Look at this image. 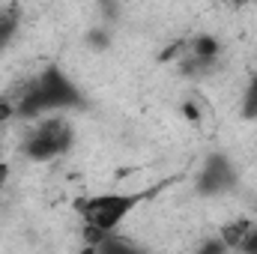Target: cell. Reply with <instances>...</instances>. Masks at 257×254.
Segmentation results:
<instances>
[{
    "instance_id": "obj_1",
    "label": "cell",
    "mask_w": 257,
    "mask_h": 254,
    "mask_svg": "<svg viewBox=\"0 0 257 254\" xmlns=\"http://www.w3.org/2000/svg\"><path fill=\"white\" fill-rule=\"evenodd\" d=\"M144 191H108V194H93V197H81L75 203L78 215L84 218L87 227H96L102 233H114L128 215L138 209V203L144 200Z\"/></svg>"
},
{
    "instance_id": "obj_2",
    "label": "cell",
    "mask_w": 257,
    "mask_h": 254,
    "mask_svg": "<svg viewBox=\"0 0 257 254\" xmlns=\"http://www.w3.org/2000/svg\"><path fill=\"white\" fill-rule=\"evenodd\" d=\"M75 141V132L66 120H42L39 126L30 132V138L24 141V156L33 159V162H48V159H57L63 156L66 150L72 147Z\"/></svg>"
},
{
    "instance_id": "obj_3",
    "label": "cell",
    "mask_w": 257,
    "mask_h": 254,
    "mask_svg": "<svg viewBox=\"0 0 257 254\" xmlns=\"http://www.w3.org/2000/svg\"><path fill=\"white\" fill-rule=\"evenodd\" d=\"M233 183H236V171H233V165H230L227 156L215 153V156H209V159L203 162V168H200V180H197V186H200L203 194L227 191V189H233Z\"/></svg>"
},
{
    "instance_id": "obj_4",
    "label": "cell",
    "mask_w": 257,
    "mask_h": 254,
    "mask_svg": "<svg viewBox=\"0 0 257 254\" xmlns=\"http://www.w3.org/2000/svg\"><path fill=\"white\" fill-rule=\"evenodd\" d=\"M251 230H254V224H251L248 218H236V221L224 224V230H221L218 239L227 245V251H230V248H242V242L251 236Z\"/></svg>"
},
{
    "instance_id": "obj_5",
    "label": "cell",
    "mask_w": 257,
    "mask_h": 254,
    "mask_svg": "<svg viewBox=\"0 0 257 254\" xmlns=\"http://www.w3.org/2000/svg\"><path fill=\"white\" fill-rule=\"evenodd\" d=\"M15 33H18V6H12V9H0V51L12 42Z\"/></svg>"
},
{
    "instance_id": "obj_6",
    "label": "cell",
    "mask_w": 257,
    "mask_h": 254,
    "mask_svg": "<svg viewBox=\"0 0 257 254\" xmlns=\"http://www.w3.org/2000/svg\"><path fill=\"white\" fill-rule=\"evenodd\" d=\"M96 254H144L138 251L128 239H123V236H117V233H108L105 239H102V245L96 248Z\"/></svg>"
},
{
    "instance_id": "obj_7",
    "label": "cell",
    "mask_w": 257,
    "mask_h": 254,
    "mask_svg": "<svg viewBox=\"0 0 257 254\" xmlns=\"http://www.w3.org/2000/svg\"><path fill=\"white\" fill-rule=\"evenodd\" d=\"M242 117L245 120H257V75H251L245 96H242Z\"/></svg>"
},
{
    "instance_id": "obj_8",
    "label": "cell",
    "mask_w": 257,
    "mask_h": 254,
    "mask_svg": "<svg viewBox=\"0 0 257 254\" xmlns=\"http://www.w3.org/2000/svg\"><path fill=\"white\" fill-rule=\"evenodd\" d=\"M197 254H227V245H224L221 239H206Z\"/></svg>"
},
{
    "instance_id": "obj_9",
    "label": "cell",
    "mask_w": 257,
    "mask_h": 254,
    "mask_svg": "<svg viewBox=\"0 0 257 254\" xmlns=\"http://www.w3.org/2000/svg\"><path fill=\"white\" fill-rule=\"evenodd\" d=\"M12 117H15V108H12L6 99H0V132L9 126V120H12Z\"/></svg>"
},
{
    "instance_id": "obj_10",
    "label": "cell",
    "mask_w": 257,
    "mask_h": 254,
    "mask_svg": "<svg viewBox=\"0 0 257 254\" xmlns=\"http://www.w3.org/2000/svg\"><path fill=\"white\" fill-rule=\"evenodd\" d=\"M239 251H245V254H257V227L251 230V236H248V239L242 242V248H239Z\"/></svg>"
}]
</instances>
